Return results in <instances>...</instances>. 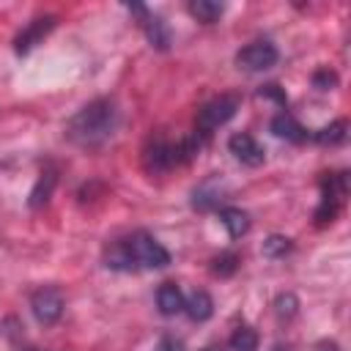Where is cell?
<instances>
[{"label": "cell", "mask_w": 351, "mask_h": 351, "mask_svg": "<svg viewBox=\"0 0 351 351\" xmlns=\"http://www.w3.org/2000/svg\"><path fill=\"white\" fill-rule=\"evenodd\" d=\"M313 82H315V88H321V90H329V88L337 82V77H335V71H329V69H321V71H315Z\"/></svg>", "instance_id": "603a6c76"}, {"label": "cell", "mask_w": 351, "mask_h": 351, "mask_svg": "<svg viewBox=\"0 0 351 351\" xmlns=\"http://www.w3.org/2000/svg\"><path fill=\"white\" fill-rule=\"evenodd\" d=\"M143 16H145V30H148L151 44H154V47H159V49H167L170 36H167V30H165V22H162L159 16H151L148 11H145Z\"/></svg>", "instance_id": "e0dca14e"}, {"label": "cell", "mask_w": 351, "mask_h": 351, "mask_svg": "<svg viewBox=\"0 0 351 351\" xmlns=\"http://www.w3.org/2000/svg\"><path fill=\"white\" fill-rule=\"evenodd\" d=\"M239 104H241V99H239L236 93H219L217 99L206 101V104L197 110V115H195V134L206 143L214 129L225 126V123L239 112Z\"/></svg>", "instance_id": "3957f363"}, {"label": "cell", "mask_w": 351, "mask_h": 351, "mask_svg": "<svg viewBox=\"0 0 351 351\" xmlns=\"http://www.w3.org/2000/svg\"><path fill=\"white\" fill-rule=\"evenodd\" d=\"M55 181H58L55 170H47V173H41V178L36 181V186H33V192H30V206H33V208H38V206H44V203L49 200Z\"/></svg>", "instance_id": "2e32d148"}, {"label": "cell", "mask_w": 351, "mask_h": 351, "mask_svg": "<svg viewBox=\"0 0 351 351\" xmlns=\"http://www.w3.org/2000/svg\"><path fill=\"white\" fill-rule=\"evenodd\" d=\"M346 121H335V123H329V126H324V129H318L313 137L318 140V143H324V145H337V143H343L346 140Z\"/></svg>", "instance_id": "d6986e66"}, {"label": "cell", "mask_w": 351, "mask_h": 351, "mask_svg": "<svg viewBox=\"0 0 351 351\" xmlns=\"http://www.w3.org/2000/svg\"><path fill=\"white\" fill-rule=\"evenodd\" d=\"M230 348L233 351H255L258 348V335L252 326H239L230 335Z\"/></svg>", "instance_id": "ac0fdd59"}, {"label": "cell", "mask_w": 351, "mask_h": 351, "mask_svg": "<svg viewBox=\"0 0 351 351\" xmlns=\"http://www.w3.org/2000/svg\"><path fill=\"white\" fill-rule=\"evenodd\" d=\"M200 145H203V140L195 132L189 137H184V140H176V143H170L165 137H151L145 151H143V165H145L148 173L159 176V173H167V170L178 167V165L189 162L200 151Z\"/></svg>", "instance_id": "7a4b0ae2"}, {"label": "cell", "mask_w": 351, "mask_h": 351, "mask_svg": "<svg viewBox=\"0 0 351 351\" xmlns=\"http://www.w3.org/2000/svg\"><path fill=\"white\" fill-rule=\"evenodd\" d=\"M115 126H118L115 104L110 99H96L85 104L77 115H71V121L66 123V137L82 148H96L112 137Z\"/></svg>", "instance_id": "6da1fadb"}, {"label": "cell", "mask_w": 351, "mask_h": 351, "mask_svg": "<svg viewBox=\"0 0 351 351\" xmlns=\"http://www.w3.org/2000/svg\"><path fill=\"white\" fill-rule=\"evenodd\" d=\"M271 351H285V348H280V346H277V348H271Z\"/></svg>", "instance_id": "83f0119b"}, {"label": "cell", "mask_w": 351, "mask_h": 351, "mask_svg": "<svg viewBox=\"0 0 351 351\" xmlns=\"http://www.w3.org/2000/svg\"><path fill=\"white\" fill-rule=\"evenodd\" d=\"M222 3H211V0H192L189 3V14L197 19V22H203V25H211V22H217L219 16H222Z\"/></svg>", "instance_id": "9a60e30c"}, {"label": "cell", "mask_w": 351, "mask_h": 351, "mask_svg": "<svg viewBox=\"0 0 351 351\" xmlns=\"http://www.w3.org/2000/svg\"><path fill=\"white\" fill-rule=\"evenodd\" d=\"M156 351H184V343H181L178 337H173V335H165V337L159 340Z\"/></svg>", "instance_id": "cb8c5ba5"}, {"label": "cell", "mask_w": 351, "mask_h": 351, "mask_svg": "<svg viewBox=\"0 0 351 351\" xmlns=\"http://www.w3.org/2000/svg\"><path fill=\"white\" fill-rule=\"evenodd\" d=\"M274 63H277V47L266 38L250 41L236 52V66L244 71H263V69H271Z\"/></svg>", "instance_id": "8992f818"}, {"label": "cell", "mask_w": 351, "mask_h": 351, "mask_svg": "<svg viewBox=\"0 0 351 351\" xmlns=\"http://www.w3.org/2000/svg\"><path fill=\"white\" fill-rule=\"evenodd\" d=\"M184 310H186V315L192 321H206L214 313V302H211V296L206 291H195V293H189L184 299Z\"/></svg>", "instance_id": "5bb4252c"}, {"label": "cell", "mask_w": 351, "mask_h": 351, "mask_svg": "<svg viewBox=\"0 0 351 351\" xmlns=\"http://www.w3.org/2000/svg\"><path fill=\"white\" fill-rule=\"evenodd\" d=\"M228 148H230V154H233L241 165H250V167H258V165H263V159H266V154H263V148L258 145V140H255L252 134H247V132H236V134L228 140Z\"/></svg>", "instance_id": "ba28073f"}, {"label": "cell", "mask_w": 351, "mask_h": 351, "mask_svg": "<svg viewBox=\"0 0 351 351\" xmlns=\"http://www.w3.org/2000/svg\"><path fill=\"white\" fill-rule=\"evenodd\" d=\"M258 96H266V99H277L282 107H285V101H288V99H285V93H282L277 85H263V88L258 90Z\"/></svg>", "instance_id": "d4e9b609"}, {"label": "cell", "mask_w": 351, "mask_h": 351, "mask_svg": "<svg viewBox=\"0 0 351 351\" xmlns=\"http://www.w3.org/2000/svg\"><path fill=\"white\" fill-rule=\"evenodd\" d=\"M203 351H222V348H219V346H206Z\"/></svg>", "instance_id": "484cf974"}, {"label": "cell", "mask_w": 351, "mask_h": 351, "mask_svg": "<svg viewBox=\"0 0 351 351\" xmlns=\"http://www.w3.org/2000/svg\"><path fill=\"white\" fill-rule=\"evenodd\" d=\"M274 307H277V315H280V318H293V315H296L299 302H296V296H293V293H280V296H277V302H274Z\"/></svg>", "instance_id": "7402d4cb"}, {"label": "cell", "mask_w": 351, "mask_h": 351, "mask_svg": "<svg viewBox=\"0 0 351 351\" xmlns=\"http://www.w3.org/2000/svg\"><path fill=\"white\" fill-rule=\"evenodd\" d=\"M291 250V239H285V236H269L266 241H263V255L266 258H280V255H285Z\"/></svg>", "instance_id": "44dd1931"}, {"label": "cell", "mask_w": 351, "mask_h": 351, "mask_svg": "<svg viewBox=\"0 0 351 351\" xmlns=\"http://www.w3.org/2000/svg\"><path fill=\"white\" fill-rule=\"evenodd\" d=\"M271 132H274L277 137H282V140H291V143H302V140H307L304 126H302L293 115H288V112H280V115L271 118Z\"/></svg>", "instance_id": "8fae6325"}, {"label": "cell", "mask_w": 351, "mask_h": 351, "mask_svg": "<svg viewBox=\"0 0 351 351\" xmlns=\"http://www.w3.org/2000/svg\"><path fill=\"white\" fill-rule=\"evenodd\" d=\"M219 222L228 228L230 239H239V236H244V233L250 230V217H247V211L233 208V206L219 208Z\"/></svg>", "instance_id": "4fadbf2b"}, {"label": "cell", "mask_w": 351, "mask_h": 351, "mask_svg": "<svg viewBox=\"0 0 351 351\" xmlns=\"http://www.w3.org/2000/svg\"><path fill=\"white\" fill-rule=\"evenodd\" d=\"M55 16L52 14H47V16H36L33 22H27V27L14 38V49H16V55H25V52H30L52 27H55Z\"/></svg>", "instance_id": "9c48e42d"}, {"label": "cell", "mask_w": 351, "mask_h": 351, "mask_svg": "<svg viewBox=\"0 0 351 351\" xmlns=\"http://www.w3.org/2000/svg\"><path fill=\"white\" fill-rule=\"evenodd\" d=\"M123 241H126L137 269H165L170 263V252L154 236H148L145 230H137V233L126 236Z\"/></svg>", "instance_id": "277c9868"}, {"label": "cell", "mask_w": 351, "mask_h": 351, "mask_svg": "<svg viewBox=\"0 0 351 351\" xmlns=\"http://www.w3.org/2000/svg\"><path fill=\"white\" fill-rule=\"evenodd\" d=\"M104 266L107 269H115V271H134L137 269L123 239H115V241H110L104 247Z\"/></svg>", "instance_id": "30bf717a"}, {"label": "cell", "mask_w": 351, "mask_h": 351, "mask_svg": "<svg viewBox=\"0 0 351 351\" xmlns=\"http://www.w3.org/2000/svg\"><path fill=\"white\" fill-rule=\"evenodd\" d=\"M184 293H181V288L176 285V282H165V285H159V291H156V304H159V310H162V315H176V313H181L184 310Z\"/></svg>", "instance_id": "7c38bea8"}, {"label": "cell", "mask_w": 351, "mask_h": 351, "mask_svg": "<svg viewBox=\"0 0 351 351\" xmlns=\"http://www.w3.org/2000/svg\"><path fill=\"white\" fill-rule=\"evenodd\" d=\"M30 310L41 324H55L63 313V296L52 285H41L30 293Z\"/></svg>", "instance_id": "52a82bcc"}, {"label": "cell", "mask_w": 351, "mask_h": 351, "mask_svg": "<svg viewBox=\"0 0 351 351\" xmlns=\"http://www.w3.org/2000/svg\"><path fill=\"white\" fill-rule=\"evenodd\" d=\"M25 351H41V348H25Z\"/></svg>", "instance_id": "f1b7e54d"}, {"label": "cell", "mask_w": 351, "mask_h": 351, "mask_svg": "<svg viewBox=\"0 0 351 351\" xmlns=\"http://www.w3.org/2000/svg\"><path fill=\"white\" fill-rule=\"evenodd\" d=\"M343 197H346V176L343 173H326L321 178V203L315 208V225L332 222L340 211Z\"/></svg>", "instance_id": "5b68a950"}, {"label": "cell", "mask_w": 351, "mask_h": 351, "mask_svg": "<svg viewBox=\"0 0 351 351\" xmlns=\"http://www.w3.org/2000/svg\"><path fill=\"white\" fill-rule=\"evenodd\" d=\"M321 351H340V348H337V346H324Z\"/></svg>", "instance_id": "4316f807"}, {"label": "cell", "mask_w": 351, "mask_h": 351, "mask_svg": "<svg viewBox=\"0 0 351 351\" xmlns=\"http://www.w3.org/2000/svg\"><path fill=\"white\" fill-rule=\"evenodd\" d=\"M236 266H239V258H236L233 252H222V255H217V258L211 261V271H214V274H219V277L233 274V271H236Z\"/></svg>", "instance_id": "ffe728a7"}]
</instances>
